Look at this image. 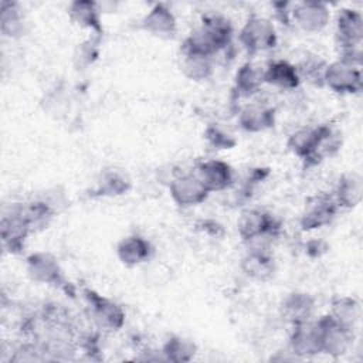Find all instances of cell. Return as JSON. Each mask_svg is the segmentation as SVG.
I'll return each mask as SVG.
<instances>
[{"instance_id": "cell-20", "label": "cell", "mask_w": 363, "mask_h": 363, "mask_svg": "<svg viewBox=\"0 0 363 363\" xmlns=\"http://www.w3.org/2000/svg\"><path fill=\"white\" fill-rule=\"evenodd\" d=\"M262 78L264 84L279 89H295L301 84L295 64H291L285 60L271 61L262 69Z\"/></svg>"}, {"instance_id": "cell-17", "label": "cell", "mask_w": 363, "mask_h": 363, "mask_svg": "<svg viewBox=\"0 0 363 363\" xmlns=\"http://www.w3.org/2000/svg\"><path fill=\"white\" fill-rule=\"evenodd\" d=\"M275 109L264 104H248L238 112V125L251 133L262 132L274 126Z\"/></svg>"}, {"instance_id": "cell-30", "label": "cell", "mask_w": 363, "mask_h": 363, "mask_svg": "<svg viewBox=\"0 0 363 363\" xmlns=\"http://www.w3.org/2000/svg\"><path fill=\"white\" fill-rule=\"evenodd\" d=\"M206 138L217 149H230L231 146L235 145V140H234L233 135H230L224 129L218 128L217 125H211V126L207 128Z\"/></svg>"}, {"instance_id": "cell-3", "label": "cell", "mask_w": 363, "mask_h": 363, "mask_svg": "<svg viewBox=\"0 0 363 363\" xmlns=\"http://www.w3.org/2000/svg\"><path fill=\"white\" fill-rule=\"evenodd\" d=\"M323 86L337 94H357L363 88L362 62L340 57L329 62L323 74Z\"/></svg>"}, {"instance_id": "cell-23", "label": "cell", "mask_w": 363, "mask_h": 363, "mask_svg": "<svg viewBox=\"0 0 363 363\" xmlns=\"http://www.w3.org/2000/svg\"><path fill=\"white\" fill-rule=\"evenodd\" d=\"M68 14L69 18L79 27L89 28L95 34H101V17L96 3L86 0L72 1L68 7Z\"/></svg>"}, {"instance_id": "cell-25", "label": "cell", "mask_w": 363, "mask_h": 363, "mask_svg": "<svg viewBox=\"0 0 363 363\" xmlns=\"http://www.w3.org/2000/svg\"><path fill=\"white\" fill-rule=\"evenodd\" d=\"M0 11V30L3 35L9 38L21 35L24 30V18L20 6L14 1H3Z\"/></svg>"}, {"instance_id": "cell-15", "label": "cell", "mask_w": 363, "mask_h": 363, "mask_svg": "<svg viewBox=\"0 0 363 363\" xmlns=\"http://www.w3.org/2000/svg\"><path fill=\"white\" fill-rule=\"evenodd\" d=\"M27 271L31 279L47 284V285H61L62 271L57 259L47 252H35L27 259Z\"/></svg>"}, {"instance_id": "cell-9", "label": "cell", "mask_w": 363, "mask_h": 363, "mask_svg": "<svg viewBox=\"0 0 363 363\" xmlns=\"http://www.w3.org/2000/svg\"><path fill=\"white\" fill-rule=\"evenodd\" d=\"M289 17L302 31L318 33L328 26L330 20V10L328 4L322 1H299L294 4V9L289 11Z\"/></svg>"}, {"instance_id": "cell-1", "label": "cell", "mask_w": 363, "mask_h": 363, "mask_svg": "<svg viewBox=\"0 0 363 363\" xmlns=\"http://www.w3.org/2000/svg\"><path fill=\"white\" fill-rule=\"evenodd\" d=\"M231 37L233 26L228 18L218 13H208L203 17L200 26L187 35L182 52L213 58L230 44Z\"/></svg>"}, {"instance_id": "cell-8", "label": "cell", "mask_w": 363, "mask_h": 363, "mask_svg": "<svg viewBox=\"0 0 363 363\" xmlns=\"http://www.w3.org/2000/svg\"><path fill=\"white\" fill-rule=\"evenodd\" d=\"M85 299L94 322L105 330H118L125 322V312L113 301L104 298L94 291H85Z\"/></svg>"}, {"instance_id": "cell-11", "label": "cell", "mask_w": 363, "mask_h": 363, "mask_svg": "<svg viewBox=\"0 0 363 363\" xmlns=\"http://www.w3.org/2000/svg\"><path fill=\"white\" fill-rule=\"evenodd\" d=\"M194 173L208 193L227 190L234 183V172L231 166L223 160H204L197 164Z\"/></svg>"}, {"instance_id": "cell-24", "label": "cell", "mask_w": 363, "mask_h": 363, "mask_svg": "<svg viewBox=\"0 0 363 363\" xmlns=\"http://www.w3.org/2000/svg\"><path fill=\"white\" fill-rule=\"evenodd\" d=\"M262 84V69L251 62H245L235 74L234 89L238 96H251L259 91Z\"/></svg>"}, {"instance_id": "cell-16", "label": "cell", "mask_w": 363, "mask_h": 363, "mask_svg": "<svg viewBox=\"0 0 363 363\" xmlns=\"http://www.w3.org/2000/svg\"><path fill=\"white\" fill-rule=\"evenodd\" d=\"M313 312L315 299L303 292H292L281 303V315L292 326L311 320Z\"/></svg>"}, {"instance_id": "cell-14", "label": "cell", "mask_w": 363, "mask_h": 363, "mask_svg": "<svg viewBox=\"0 0 363 363\" xmlns=\"http://www.w3.org/2000/svg\"><path fill=\"white\" fill-rule=\"evenodd\" d=\"M241 269L250 279L264 282L274 277L275 261L268 250L250 248L241 259Z\"/></svg>"}, {"instance_id": "cell-7", "label": "cell", "mask_w": 363, "mask_h": 363, "mask_svg": "<svg viewBox=\"0 0 363 363\" xmlns=\"http://www.w3.org/2000/svg\"><path fill=\"white\" fill-rule=\"evenodd\" d=\"M169 193L172 200L180 207L201 204L210 194L194 172L174 176L170 180Z\"/></svg>"}, {"instance_id": "cell-12", "label": "cell", "mask_w": 363, "mask_h": 363, "mask_svg": "<svg viewBox=\"0 0 363 363\" xmlns=\"http://www.w3.org/2000/svg\"><path fill=\"white\" fill-rule=\"evenodd\" d=\"M289 346L295 356L311 357L320 353V336L316 320H308L305 323L294 326L289 337Z\"/></svg>"}, {"instance_id": "cell-26", "label": "cell", "mask_w": 363, "mask_h": 363, "mask_svg": "<svg viewBox=\"0 0 363 363\" xmlns=\"http://www.w3.org/2000/svg\"><path fill=\"white\" fill-rule=\"evenodd\" d=\"M183 54V52H182ZM213 58L196 55V54H183L182 69L184 75L193 81H204L213 74Z\"/></svg>"}, {"instance_id": "cell-19", "label": "cell", "mask_w": 363, "mask_h": 363, "mask_svg": "<svg viewBox=\"0 0 363 363\" xmlns=\"http://www.w3.org/2000/svg\"><path fill=\"white\" fill-rule=\"evenodd\" d=\"M322 129L323 125L296 129L288 139V147L305 163L312 164L313 155L322 135Z\"/></svg>"}, {"instance_id": "cell-31", "label": "cell", "mask_w": 363, "mask_h": 363, "mask_svg": "<svg viewBox=\"0 0 363 363\" xmlns=\"http://www.w3.org/2000/svg\"><path fill=\"white\" fill-rule=\"evenodd\" d=\"M98 57V40L89 38L85 43L79 44L75 54V61L78 62V67H86L94 62V60Z\"/></svg>"}, {"instance_id": "cell-10", "label": "cell", "mask_w": 363, "mask_h": 363, "mask_svg": "<svg viewBox=\"0 0 363 363\" xmlns=\"http://www.w3.org/2000/svg\"><path fill=\"white\" fill-rule=\"evenodd\" d=\"M339 210L332 196H316L305 206L299 220L301 227L303 231L322 228L332 223Z\"/></svg>"}, {"instance_id": "cell-6", "label": "cell", "mask_w": 363, "mask_h": 363, "mask_svg": "<svg viewBox=\"0 0 363 363\" xmlns=\"http://www.w3.org/2000/svg\"><path fill=\"white\" fill-rule=\"evenodd\" d=\"M316 322L320 336V353L333 357L343 356L353 343V330L342 326L329 315L319 318Z\"/></svg>"}, {"instance_id": "cell-22", "label": "cell", "mask_w": 363, "mask_h": 363, "mask_svg": "<svg viewBox=\"0 0 363 363\" xmlns=\"http://www.w3.org/2000/svg\"><path fill=\"white\" fill-rule=\"evenodd\" d=\"M328 315L342 326L353 330L360 319V303L352 296L333 298Z\"/></svg>"}, {"instance_id": "cell-27", "label": "cell", "mask_w": 363, "mask_h": 363, "mask_svg": "<svg viewBox=\"0 0 363 363\" xmlns=\"http://www.w3.org/2000/svg\"><path fill=\"white\" fill-rule=\"evenodd\" d=\"M162 353L170 362H189L196 354V345L182 336H172L164 343Z\"/></svg>"}, {"instance_id": "cell-21", "label": "cell", "mask_w": 363, "mask_h": 363, "mask_svg": "<svg viewBox=\"0 0 363 363\" xmlns=\"http://www.w3.org/2000/svg\"><path fill=\"white\" fill-rule=\"evenodd\" d=\"M362 194V177L357 173H347L339 179L332 197L339 208H353L360 203Z\"/></svg>"}, {"instance_id": "cell-4", "label": "cell", "mask_w": 363, "mask_h": 363, "mask_svg": "<svg viewBox=\"0 0 363 363\" xmlns=\"http://www.w3.org/2000/svg\"><path fill=\"white\" fill-rule=\"evenodd\" d=\"M336 41L340 57H347L362 62L363 17L353 9H342L336 17Z\"/></svg>"}, {"instance_id": "cell-29", "label": "cell", "mask_w": 363, "mask_h": 363, "mask_svg": "<svg viewBox=\"0 0 363 363\" xmlns=\"http://www.w3.org/2000/svg\"><path fill=\"white\" fill-rule=\"evenodd\" d=\"M129 189V182L116 172H105L96 183V193L99 196H119Z\"/></svg>"}, {"instance_id": "cell-13", "label": "cell", "mask_w": 363, "mask_h": 363, "mask_svg": "<svg viewBox=\"0 0 363 363\" xmlns=\"http://www.w3.org/2000/svg\"><path fill=\"white\" fill-rule=\"evenodd\" d=\"M140 27L150 35L159 38H172L177 31V21L172 10L163 4H155L142 18Z\"/></svg>"}, {"instance_id": "cell-5", "label": "cell", "mask_w": 363, "mask_h": 363, "mask_svg": "<svg viewBox=\"0 0 363 363\" xmlns=\"http://www.w3.org/2000/svg\"><path fill=\"white\" fill-rule=\"evenodd\" d=\"M238 38L241 45L251 55L274 48L278 40L275 27L271 20L258 14L248 17L240 31Z\"/></svg>"}, {"instance_id": "cell-28", "label": "cell", "mask_w": 363, "mask_h": 363, "mask_svg": "<svg viewBox=\"0 0 363 363\" xmlns=\"http://www.w3.org/2000/svg\"><path fill=\"white\" fill-rule=\"evenodd\" d=\"M328 62L316 55L305 57L296 67L301 81H306L316 86H323V74Z\"/></svg>"}, {"instance_id": "cell-18", "label": "cell", "mask_w": 363, "mask_h": 363, "mask_svg": "<svg viewBox=\"0 0 363 363\" xmlns=\"http://www.w3.org/2000/svg\"><path fill=\"white\" fill-rule=\"evenodd\" d=\"M153 248L150 242L142 235L132 234L122 238L116 245V254L122 264L135 267L146 262L152 257Z\"/></svg>"}, {"instance_id": "cell-2", "label": "cell", "mask_w": 363, "mask_h": 363, "mask_svg": "<svg viewBox=\"0 0 363 363\" xmlns=\"http://www.w3.org/2000/svg\"><path fill=\"white\" fill-rule=\"evenodd\" d=\"M238 235L250 248L268 250L267 245L279 230L278 221L267 211L259 208L244 210L237 223Z\"/></svg>"}]
</instances>
